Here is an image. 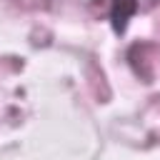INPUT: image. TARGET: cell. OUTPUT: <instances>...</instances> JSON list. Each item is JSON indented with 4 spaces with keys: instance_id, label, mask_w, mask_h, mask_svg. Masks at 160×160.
Segmentation results:
<instances>
[{
    "instance_id": "1",
    "label": "cell",
    "mask_w": 160,
    "mask_h": 160,
    "mask_svg": "<svg viewBox=\"0 0 160 160\" xmlns=\"http://www.w3.org/2000/svg\"><path fill=\"white\" fill-rule=\"evenodd\" d=\"M135 10H138V0H112L110 20H112L115 32H125L128 20L132 18V12H135Z\"/></svg>"
}]
</instances>
